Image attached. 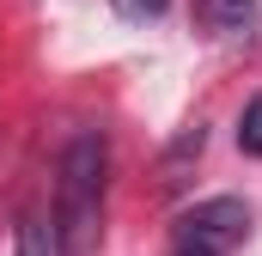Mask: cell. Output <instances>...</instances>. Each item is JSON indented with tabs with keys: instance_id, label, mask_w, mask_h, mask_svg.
I'll use <instances>...</instances> for the list:
<instances>
[{
	"instance_id": "obj_2",
	"label": "cell",
	"mask_w": 262,
	"mask_h": 256,
	"mask_svg": "<svg viewBox=\"0 0 262 256\" xmlns=\"http://www.w3.org/2000/svg\"><path fill=\"white\" fill-rule=\"evenodd\" d=\"M177 226H183V244L220 256L226 244H244V232H250V207H244L238 195H213V201H195Z\"/></svg>"
},
{
	"instance_id": "obj_3",
	"label": "cell",
	"mask_w": 262,
	"mask_h": 256,
	"mask_svg": "<svg viewBox=\"0 0 262 256\" xmlns=\"http://www.w3.org/2000/svg\"><path fill=\"white\" fill-rule=\"evenodd\" d=\"M18 256H61L55 214H43V207H25L18 214Z\"/></svg>"
},
{
	"instance_id": "obj_6",
	"label": "cell",
	"mask_w": 262,
	"mask_h": 256,
	"mask_svg": "<svg viewBox=\"0 0 262 256\" xmlns=\"http://www.w3.org/2000/svg\"><path fill=\"white\" fill-rule=\"evenodd\" d=\"M110 6H116L122 18H165V6H171V0H110Z\"/></svg>"
},
{
	"instance_id": "obj_5",
	"label": "cell",
	"mask_w": 262,
	"mask_h": 256,
	"mask_svg": "<svg viewBox=\"0 0 262 256\" xmlns=\"http://www.w3.org/2000/svg\"><path fill=\"white\" fill-rule=\"evenodd\" d=\"M238 146L262 159V98H250V104H244V116H238Z\"/></svg>"
},
{
	"instance_id": "obj_4",
	"label": "cell",
	"mask_w": 262,
	"mask_h": 256,
	"mask_svg": "<svg viewBox=\"0 0 262 256\" xmlns=\"http://www.w3.org/2000/svg\"><path fill=\"white\" fill-rule=\"evenodd\" d=\"M201 18L213 31H244L256 18V0H201Z\"/></svg>"
},
{
	"instance_id": "obj_1",
	"label": "cell",
	"mask_w": 262,
	"mask_h": 256,
	"mask_svg": "<svg viewBox=\"0 0 262 256\" xmlns=\"http://www.w3.org/2000/svg\"><path fill=\"white\" fill-rule=\"evenodd\" d=\"M104 140L98 134H73L61 146V183H55V238L61 256H85L98 244V214H104Z\"/></svg>"
},
{
	"instance_id": "obj_7",
	"label": "cell",
	"mask_w": 262,
	"mask_h": 256,
	"mask_svg": "<svg viewBox=\"0 0 262 256\" xmlns=\"http://www.w3.org/2000/svg\"><path fill=\"white\" fill-rule=\"evenodd\" d=\"M177 256H213V250H195V244H183V250H177Z\"/></svg>"
}]
</instances>
